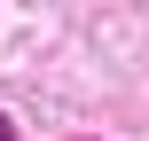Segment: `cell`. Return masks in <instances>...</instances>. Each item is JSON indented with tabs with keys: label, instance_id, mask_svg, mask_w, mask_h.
I'll use <instances>...</instances> for the list:
<instances>
[{
	"label": "cell",
	"instance_id": "cell-1",
	"mask_svg": "<svg viewBox=\"0 0 149 141\" xmlns=\"http://www.w3.org/2000/svg\"><path fill=\"white\" fill-rule=\"evenodd\" d=\"M0 141H16V126H8V118H0Z\"/></svg>",
	"mask_w": 149,
	"mask_h": 141
}]
</instances>
